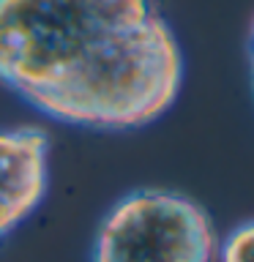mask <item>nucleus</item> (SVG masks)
Segmentation results:
<instances>
[{
	"instance_id": "1",
	"label": "nucleus",
	"mask_w": 254,
	"mask_h": 262,
	"mask_svg": "<svg viewBox=\"0 0 254 262\" xmlns=\"http://www.w3.org/2000/svg\"><path fill=\"white\" fill-rule=\"evenodd\" d=\"M0 85L66 126L134 131L178 101L183 52L153 0H0Z\"/></svg>"
},
{
	"instance_id": "5",
	"label": "nucleus",
	"mask_w": 254,
	"mask_h": 262,
	"mask_svg": "<svg viewBox=\"0 0 254 262\" xmlns=\"http://www.w3.org/2000/svg\"><path fill=\"white\" fill-rule=\"evenodd\" d=\"M246 55H249V74H251V90H254V22L249 28V41H246Z\"/></svg>"
},
{
	"instance_id": "3",
	"label": "nucleus",
	"mask_w": 254,
	"mask_h": 262,
	"mask_svg": "<svg viewBox=\"0 0 254 262\" xmlns=\"http://www.w3.org/2000/svg\"><path fill=\"white\" fill-rule=\"evenodd\" d=\"M49 186V139L38 128L0 131V241L41 205Z\"/></svg>"
},
{
	"instance_id": "2",
	"label": "nucleus",
	"mask_w": 254,
	"mask_h": 262,
	"mask_svg": "<svg viewBox=\"0 0 254 262\" xmlns=\"http://www.w3.org/2000/svg\"><path fill=\"white\" fill-rule=\"evenodd\" d=\"M219 232L197 200L137 188L104 213L90 262H216Z\"/></svg>"
},
{
	"instance_id": "4",
	"label": "nucleus",
	"mask_w": 254,
	"mask_h": 262,
	"mask_svg": "<svg viewBox=\"0 0 254 262\" xmlns=\"http://www.w3.org/2000/svg\"><path fill=\"white\" fill-rule=\"evenodd\" d=\"M216 262H254V219L241 221L219 237Z\"/></svg>"
}]
</instances>
